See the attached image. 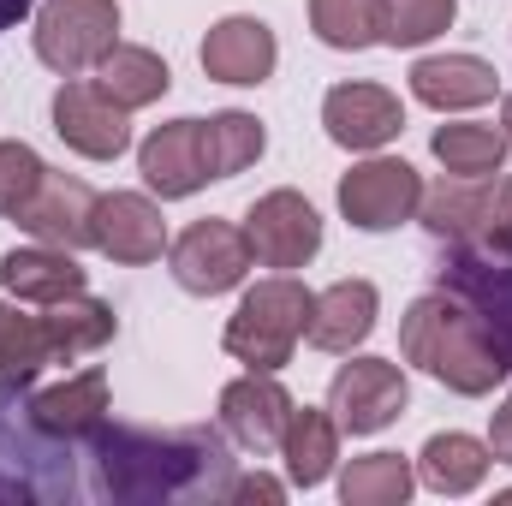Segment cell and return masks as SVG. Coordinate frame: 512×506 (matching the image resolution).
I'll return each instance as SVG.
<instances>
[{"mask_svg":"<svg viewBox=\"0 0 512 506\" xmlns=\"http://www.w3.org/2000/svg\"><path fill=\"white\" fill-rule=\"evenodd\" d=\"M90 459L102 471V495L114 501H197L221 495L227 501V447L209 429H96Z\"/></svg>","mask_w":512,"mask_h":506,"instance_id":"6da1fadb","label":"cell"},{"mask_svg":"<svg viewBox=\"0 0 512 506\" xmlns=\"http://www.w3.org/2000/svg\"><path fill=\"white\" fill-rule=\"evenodd\" d=\"M399 358L417 364L423 376H435L441 387L465 393V399H483V393H495L512 376V358H507V346H501V334L483 322L477 304H465L447 286L423 292L405 310V322H399Z\"/></svg>","mask_w":512,"mask_h":506,"instance_id":"7a4b0ae2","label":"cell"},{"mask_svg":"<svg viewBox=\"0 0 512 506\" xmlns=\"http://www.w3.org/2000/svg\"><path fill=\"white\" fill-rule=\"evenodd\" d=\"M310 304H316V292H310L304 280H292V274L256 280L251 292L239 298V310L227 316V334H221V340H227V352H233L245 370L280 376V370L292 364L304 328H310Z\"/></svg>","mask_w":512,"mask_h":506,"instance_id":"3957f363","label":"cell"},{"mask_svg":"<svg viewBox=\"0 0 512 506\" xmlns=\"http://www.w3.org/2000/svg\"><path fill=\"white\" fill-rule=\"evenodd\" d=\"M30 36L48 72L84 78L120 48V0H42Z\"/></svg>","mask_w":512,"mask_h":506,"instance_id":"277c9868","label":"cell"},{"mask_svg":"<svg viewBox=\"0 0 512 506\" xmlns=\"http://www.w3.org/2000/svg\"><path fill=\"white\" fill-rule=\"evenodd\" d=\"M417 203H423V173L399 155H370L340 179V215L358 233H393L417 221Z\"/></svg>","mask_w":512,"mask_h":506,"instance_id":"5b68a950","label":"cell"},{"mask_svg":"<svg viewBox=\"0 0 512 506\" xmlns=\"http://www.w3.org/2000/svg\"><path fill=\"white\" fill-rule=\"evenodd\" d=\"M411 405V381L393 358H352L328 381V411L340 423V435H382L387 423H399Z\"/></svg>","mask_w":512,"mask_h":506,"instance_id":"8992f818","label":"cell"},{"mask_svg":"<svg viewBox=\"0 0 512 506\" xmlns=\"http://www.w3.org/2000/svg\"><path fill=\"white\" fill-rule=\"evenodd\" d=\"M167 262H173V280L197 298H221L233 286H245L251 274V239L245 227L233 221H191L173 245H167Z\"/></svg>","mask_w":512,"mask_h":506,"instance_id":"52a82bcc","label":"cell"},{"mask_svg":"<svg viewBox=\"0 0 512 506\" xmlns=\"http://www.w3.org/2000/svg\"><path fill=\"white\" fill-rule=\"evenodd\" d=\"M54 131L84 161H120L131 149V114L102 84H84V78H66L54 90Z\"/></svg>","mask_w":512,"mask_h":506,"instance_id":"ba28073f","label":"cell"},{"mask_svg":"<svg viewBox=\"0 0 512 506\" xmlns=\"http://www.w3.org/2000/svg\"><path fill=\"white\" fill-rule=\"evenodd\" d=\"M245 239H251V256L262 268L292 274V268H304L310 256L322 251V215L298 191H268V197H256L251 215H245Z\"/></svg>","mask_w":512,"mask_h":506,"instance_id":"9c48e42d","label":"cell"},{"mask_svg":"<svg viewBox=\"0 0 512 506\" xmlns=\"http://www.w3.org/2000/svg\"><path fill=\"white\" fill-rule=\"evenodd\" d=\"M322 126L340 149L352 155H376L405 131V102L382 84H334L322 96Z\"/></svg>","mask_w":512,"mask_h":506,"instance_id":"30bf717a","label":"cell"},{"mask_svg":"<svg viewBox=\"0 0 512 506\" xmlns=\"http://www.w3.org/2000/svg\"><path fill=\"white\" fill-rule=\"evenodd\" d=\"M90 245L108 262L143 268V262H161V251H167V221L143 191H108V197H96Z\"/></svg>","mask_w":512,"mask_h":506,"instance_id":"8fae6325","label":"cell"},{"mask_svg":"<svg viewBox=\"0 0 512 506\" xmlns=\"http://www.w3.org/2000/svg\"><path fill=\"white\" fill-rule=\"evenodd\" d=\"M197 60H203V72H209L215 84L256 90V84H268V78H274V66H280V42H274V30H268L262 18L233 12V18L209 24V36H203Z\"/></svg>","mask_w":512,"mask_h":506,"instance_id":"7c38bea8","label":"cell"},{"mask_svg":"<svg viewBox=\"0 0 512 506\" xmlns=\"http://www.w3.org/2000/svg\"><path fill=\"white\" fill-rule=\"evenodd\" d=\"M137 173L143 185L173 203V197H197L209 185V161H203V120H167L137 143Z\"/></svg>","mask_w":512,"mask_h":506,"instance_id":"4fadbf2b","label":"cell"},{"mask_svg":"<svg viewBox=\"0 0 512 506\" xmlns=\"http://www.w3.org/2000/svg\"><path fill=\"white\" fill-rule=\"evenodd\" d=\"M90 215H96V191L84 179H66L48 167V179L36 185V197L12 215L36 245H60V251H84L90 245Z\"/></svg>","mask_w":512,"mask_h":506,"instance_id":"5bb4252c","label":"cell"},{"mask_svg":"<svg viewBox=\"0 0 512 506\" xmlns=\"http://www.w3.org/2000/svg\"><path fill=\"white\" fill-rule=\"evenodd\" d=\"M286 417H292V393L268 376V370H251V376H239V381L221 387V429H227L245 453L280 447Z\"/></svg>","mask_w":512,"mask_h":506,"instance_id":"9a60e30c","label":"cell"},{"mask_svg":"<svg viewBox=\"0 0 512 506\" xmlns=\"http://www.w3.org/2000/svg\"><path fill=\"white\" fill-rule=\"evenodd\" d=\"M411 96L435 114H471L501 96V72L477 54H429L411 66Z\"/></svg>","mask_w":512,"mask_h":506,"instance_id":"2e32d148","label":"cell"},{"mask_svg":"<svg viewBox=\"0 0 512 506\" xmlns=\"http://www.w3.org/2000/svg\"><path fill=\"white\" fill-rule=\"evenodd\" d=\"M376 310H382V292L370 280H334L328 292H316L304 340L316 352H352L376 334Z\"/></svg>","mask_w":512,"mask_h":506,"instance_id":"e0dca14e","label":"cell"},{"mask_svg":"<svg viewBox=\"0 0 512 506\" xmlns=\"http://www.w3.org/2000/svg\"><path fill=\"white\" fill-rule=\"evenodd\" d=\"M30 417L48 435H60V441H90L108 423V370L90 364V370H78V376L60 381V387L30 393Z\"/></svg>","mask_w":512,"mask_h":506,"instance_id":"ac0fdd59","label":"cell"},{"mask_svg":"<svg viewBox=\"0 0 512 506\" xmlns=\"http://www.w3.org/2000/svg\"><path fill=\"white\" fill-rule=\"evenodd\" d=\"M0 286L18 304H60V298H78L84 292V268H78V251L24 245V251L0 256Z\"/></svg>","mask_w":512,"mask_h":506,"instance_id":"d6986e66","label":"cell"},{"mask_svg":"<svg viewBox=\"0 0 512 506\" xmlns=\"http://www.w3.org/2000/svg\"><path fill=\"white\" fill-rule=\"evenodd\" d=\"M54 358H66V334H60L54 304H42V316L0 304V376L36 381L42 364H54Z\"/></svg>","mask_w":512,"mask_h":506,"instance_id":"ffe728a7","label":"cell"},{"mask_svg":"<svg viewBox=\"0 0 512 506\" xmlns=\"http://www.w3.org/2000/svg\"><path fill=\"white\" fill-rule=\"evenodd\" d=\"M441 286L483 310V322L501 334V346H507V358H512V256L459 251L453 268H441Z\"/></svg>","mask_w":512,"mask_h":506,"instance_id":"44dd1931","label":"cell"},{"mask_svg":"<svg viewBox=\"0 0 512 506\" xmlns=\"http://www.w3.org/2000/svg\"><path fill=\"white\" fill-rule=\"evenodd\" d=\"M280 459H286V477H292L298 489L328 483V477H334V459H340V423H334V411L292 405L286 435H280Z\"/></svg>","mask_w":512,"mask_h":506,"instance_id":"7402d4cb","label":"cell"},{"mask_svg":"<svg viewBox=\"0 0 512 506\" xmlns=\"http://www.w3.org/2000/svg\"><path fill=\"white\" fill-rule=\"evenodd\" d=\"M489 465H495L489 441L459 435V429L429 435L423 453H417V477H423V489H435V495H471V489H483Z\"/></svg>","mask_w":512,"mask_h":506,"instance_id":"603a6c76","label":"cell"},{"mask_svg":"<svg viewBox=\"0 0 512 506\" xmlns=\"http://www.w3.org/2000/svg\"><path fill=\"white\" fill-rule=\"evenodd\" d=\"M489 185H495V179H453V173H447L435 191L423 185V203H417L423 227H429L435 239H447V245H471L477 227H483V209H489Z\"/></svg>","mask_w":512,"mask_h":506,"instance_id":"cb8c5ba5","label":"cell"},{"mask_svg":"<svg viewBox=\"0 0 512 506\" xmlns=\"http://www.w3.org/2000/svg\"><path fill=\"white\" fill-rule=\"evenodd\" d=\"M96 84H102L126 114H137V108H149V102H161V96L173 90V72H167V60H161L155 48L120 42V48L96 66Z\"/></svg>","mask_w":512,"mask_h":506,"instance_id":"d4e9b609","label":"cell"},{"mask_svg":"<svg viewBox=\"0 0 512 506\" xmlns=\"http://www.w3.org/2000/svg\"><path fill=\"white\" fill-rule=\"evenodd\" d=\"M435 161L453 173V179H495L507 167L512 137L501 126H477V120H459V126H441L429 137Z\"/></svg>","mask_w":512,"mask_h":506,"instance_id":"484cf974","label":"cell"},{"mask_svg":"<svg viewBox=\"0 0 512 506\" xmlns=\"http://www.w3.org/2000/svg\"><path fill=\"white\" fill-rule=\"evenodd\" d=\"M262 149H268V131H262V120L245 114V108H227V114H209V120H203V161H209V179H233V173L256 167Z\"/></svg>","mask_w":512,"mask_h":506,"instance_id":"4316f807","label":"cell"},{"mask_svg":"<svg viewBox=\"0 0 512 506\" xmlns=\"http://www.w3.org/2000/svg\"><path fill=\"white\" fill-rule=\"evenodd\" d=\"M411 489H417V471L399 453H364L340 471V501L346 506H405Z\"/></svg>","mask_w":512,"mask_h":506,"instance_id":"83f0119b","label":"cell"},{"mask_svg":"<svg viewBox=\"0 0 512 506\" xmlns=\"http://www.w3.org/2000/svg\"><path fill=\"white\" fill-rule=\"evenodd\" d=\"M310 30L340 54H364L382 42V0H310Z\"/></svg>","mask_w":512,"mask_h":506,"instance_id":"f1b7e54d","label":"cell"},{"mask_svg":"<svg viewBox=\"0 0 512 506\" xmlns=\"http://www.w3.org/2000/svg\"><path fill=\"white\" fill-rule=\"evenodd\" d=\"M459 18V0H382V42L387 48H423Z\"/></svg>","mask_w":512,"mask_h":506,"instance_id":"f546056e","label":"cell"},{"mask_svg":"<svg viewBox=\"0 0 512 506\" xmlns=\"http://www.w3.org/2000/svg\"><path fill=\"white\" fill-rule=\"evenodd\" d=\"M42 179H48V161L30 143H0V215H18Z\"/></svg>","mask_w":512,"mask_h":506,"instance_id":"4dcf8cb0","label":"cell"},{"mask_svg":"<svg viewBox=\"0 0 512 506\" xmlns=\"http://www.w3.org/2000/svg\"><path fill=\"white\" fill-rule=\"evenodd\" d=\"M459 251H477V256H512V179H495L489 185V209H483V227L471 245Z\"/></svg>","mask_w":512,"mask_h":506,"instance_id":"1f68e13d","label":"cell"},{"mask_svg":"<svg viewBox=\"0 0 512 506\" xmlns=\"http://www.w3.org/2000/svg\"><path fill=\"white\" fill-rule=\"evenodd\" d=\"M227 501H268V506H280V501H286V483H274V477L251 471V477H233V483H227Z\"/></svg>","mask_w":512,"mask_h":506,"instance_id":"d6a6232c","label":"cell"},{"mask_svg":"<svg viewBox=\"0 0 512 506\" xmlns=\"http://www.w3.org/2000/svg\"><path fill=\"white\" fill-rule=\"evenodd\" d=\"M489 453H495V465H512V393L501 399V411L489 423Z\"/></svg>","mask_w":512,"mask_h":506,"instance_id":"836d02e7","label":"cell"},{"mask_svg":"<svg viewBox=\"0 0 512 506\" xmlns=\"http://www.w3.org/2000/svg\"><path fill=\"white\" fill-rule=\"evenodd\" d=\"M30 12H36V0H0V36H6L18 18H30Z\"/></svg>","mask_w":512,"mask_h":506,"instance_id":"e575fe53","label":"cell"},{"mask_svg":"<svg viewBox=\"0 0 512 506\" xmlns=\"http://www.w3.org/2000/svg\"><path fill=\"white\" fill-rule=\"evenodd\" d=\"M501 131H507V137H512V96H507V102H501Z\"/></svg>","mask_w":512,"mask_h":506,"instance_id":"d590c367","label":"cell"}]
</instances>
